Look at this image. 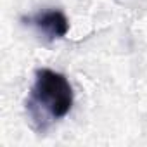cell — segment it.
<instances>
[{
  "label": "cell",
  "mask_w": 147,
  "mask_h": 147,
  "mask_svg": "<svg viewBox=\"0 0 147 147\" xmlns=\"http://www.w3.org/2000/svg\"><path fill=\"white\" fill-rule=\"evenodd\" d=\"M75 104V92L66 75L40 67L26 99V114L36 133H45L54 123L64 119Z\"/></svg>",
  "instance_id": "6da1fadb"
},
{
  "label": "cell",
  "mask_w": 147,
  "mask_h": 147,
  "mask_svg": "<svg viewBox=\"0 0 147 147\" xmlns=\"http://www.w3.org/2000/svg\"><path fill=\"white\" fill-rule=\"evenodd\" d=\"M24 24L35 28L47 42L61 40L69 31V19L61 9H45L21 19Z\"/></svg>",
  "instance_id": "7a4b0ae2"
}]
</instances>
